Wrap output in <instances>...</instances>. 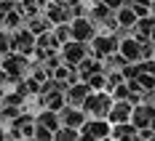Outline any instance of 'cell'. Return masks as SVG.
I'll use <instances>...</instances> for the list:
<instances>
[{
    "label": "cell",
    "instance_id": "cell-1",
    "mask_svg": "<svg viewBox=\"0 0 155 141\" xmlns=\"http://www.w3.org/2000/svg\"><path fill=\"white\" fill-rule=\"evenodd\" d=\"M0 67H3V72L8 75L11 83L27 77V75H30V69H32L30 59H27L24 53H16V51H8L5 56H0Z\"/></svg>",
    "mask_w": 155,
    "mask_h": 141
},
{
    "label": "cell",
    "instance_id": "cell-2",
    "mask_svg": "<svg viewBox=\"0 0 155 141\" xmlns=\"http://www.w3.org/2000/svg\"><path fill=\"white\" fill-rule=\"evenodd\" d=\"M110 107H112L110 91H91V93L83 99V104H80V109L86 112L88 117H107Z\"/></svg>",
    "mask_w": 155,
    "mask_h": 141
},
{
    "label": "cell",
    "instance_id": "cell-3",
    "mask_svg": "<svg viewBox=\"0 0 155 141\" xmlns=\"http://www.w3.org/2000/svg\"><path fill=\"white\" fill-rule=\"evenodd\" d=\"M80 130V139H86V141H104L110 139V123H107V117H86V123L78 128Z\"/></svg>",
    "mask_w": 155,
    "mask_h": 141
},
{
    "label": "cell",
    "instance_id": "cell-4",
    "mask_svg": "<svg viewBox=\"0 0 155 141\" xmlns=\"http://www.w3.org/2000/svg\"><path fill=\"white\" fill-rule=\"evenodd\" d=\"M67 24H70V35H72V40L91 43V37L96 35V24H94L88 16H75V19H70Z\"/></svg>",
    "mask_w": 155,
    "mask_h": 141
},
{
    "label": "cell",
    "instance_id": "cell-5",
    "mask_svg": "<svg viewBox=\"0 0 155 141\" xmlns=\"http://www.w3.org/2000/svg\"><path fill=\"white\" fill-rule=\"evenodd\" d=\"M59 53H62V61L67 64V67H72V69H75L78 61L88 53V43H80V40H67V43H62V45H59Z\"/></svg>",
    "mask_w": 155,
    "mask_h": 141
},
{
    "label": "cell",
    "instance_id": "cell-6",
    "mask_svg": "<svg viewBox=\"0 0 155 141\" xmlns=\"http://www.w3.org/2000/svg\"><path fill=\"white\" fill-rule=\"evenodd\" d=\"M11 51L30 56L32 51H35V35H32L27 27H19V30H14V32H11Z\"/></svg>",
    "mask_w": 155,
    "mask_h": 141
},
{
    "label": "cell",
    "instance_id": "cell-7",
    "mask_svg": "<svg viewBox=\"0 0 155 141\" xmlns=\"http://www.w3.org/2000/svg\"><path fill=\"white\" fill-rule=\"evenodd\" d=\"M91 43L94 45L88 48V53H91L94 59H104L107 53H112V51H118V40L112 37V35H94L91 37Z\"/></svg>",
    "mask_w": 155,
    "mask_h": 141
},
{
    "label": "cell",
    "instance_id": "cell-8",
    "mask_svg": "<svg viewBox=\"0 0 155 141\" xmlns=\"http://www.w3.org/2000/svg\"><path fill=\"white\" fill-rule=\"evenodd\" d=\"M88 93H91V88H88L86 83L75 80V83H70V85L64 88V104H70V107H80L83 99H86Z\"/></svg>",
    "mask_w": 155,
    "mask_h": 141
},
{
    "label": "cell",
    "instance_id": "cell-9",
    "mask_svg": "<svg viewBox=\"0 0 155 141\" xmlns=\"http://www.w3.org/2000/svg\"><path fill=\"white\" fill-rule=\"evenodd\" d=\"M86 112L80 109V107H70V104H64L62 109H59V123L62 125H70V128H80L86 123Z\"/></svg>",
    "mask_w": 155,
    "mask_h": 141
},
{
    "label": "cell",
    "instance_id": "cell-10",
    "mask_svg": "<svg viewBox=\"0 0 155 141\" xmlns=\"http://www.w3.org/2000/svg\"><path fill=\"white\" fill-rule=\"evenodd\" d=\"M110 139L137 141V125H134L131 120H123V123H112V125H110Z\"/></svg>",
    "mask_w": 155,
    "mask_h": 141
},
{
    "label": "cell",
    "instance_id": "cell-11",
    "mask_svg": "<svg viewBox=\"0 0 155 141\" xmlns=\"http://www.w3.org/2000/svg\"><path fill=\"white\" fill-rule=\"evenodd\" d=\"M139 45L142 43L134 37V35H131V37L126 35L123 40H118V53L123 56L126 61H139Z\"/></svg>",
    "mask_w": 155,
    "mask_h": 141
},
{
    "label": "cell",
    "instance_id": "cell-12",
    "mask_svg": "<svg viewBox=\"0 0 155 141\" xmlns=\"http://www.w3.org/2000/svg\"><path fill=\"white\" fill-rule=\"evenodd\" d=\"M128 114H131V104L126 99H118V101H112V107L107 112V123L110 125L112 123H123V120H128Z\"/></svg>",
    "mask_w": 155,
    "mask_h": 141
},
{
    "label": "cell",
    "instance_id": "cell-13",
    "mask_svg": "<svg viewBox=\"0 0 155 141\" xmlns=\"http://www.w3.org/2000/svg\"><path fill=\"white\" fill-rule=\"evenodd\" d=\"M134 21H137V14H134L131 5H126V3H123L120 8H115V24H118V27H128V30H131Z\"/></svg>",
    "mask_w": 155,
    "mask_h": 141
},
{
    "label": "cell",
    "instance_id": "cell-14",
    "mask_svg": "<svg viewBox=\"0 0 155 141\" xmlns=\"http://www.w3.org/2000/svg\"><path fill=\"white\" fill-rule=\"evenodd\" d=\"M35 123H38V125L51 128V130H56V128L62 125V123H59V112H54V109H43L38 117H35Z\"/></svg>",
    "mask_w": 155,
    "mask_h": 141
},
{
    "label": "cell",
    "instance_id": "cell-15",
    "mask_svg": "<svg viewBox=\"0 0 155 141\" xmlns=\"http://www.w3.org/2000/svg\"><path fill=\"white\" fill-rule=\"evenodd\" d=\"M112 14H115V11H112V8H107L104 3H94L91 16H88V19H91L94 24H104V21H107V19H110Z\"/></svg>",
    "mask_w": 155,
    "mask_h": 141
},
{
    "label": "cell",
    "instance_id": "cell-16",
    "mask_svg": "<svg viewBox=\"0 0 155 141\" xmlns=\"http://www.w3.org/2000/svg\"><path fill=\"white\" fill-rule=\"evenodd\" d=\"M78 139H80V130H78V128L59 125L54 130V141H78Z\"/></svg>",
    "mask_w": 155,
    "mask_h": 141
},
{
    "label": "cell",
    "instance_id": "cell-17",
    "mask_svg": "<svg viewBox=\"0 0 155 141\" xmlns=\"http://www.w3.org/2000/svg\"><path fill=\"white\" fill-rule=\"evenodd\" d=\"M83 83H86L91 91H107V77H104V69H102V72H94V75H88Z\"/></svg>",
    "mask_w": 155,
    "mask_h": 141
},
{
    "label": "cell",
    "instance_id": "cell-18",
    "mask_svg": "<svg viewBox=\"0 0 155 141\" xmlns=\"http://www.w3.org/2000/svg\"><path fill=\"white\" fill-rule=\"evenodd\" d=\"M54 37H56V40H59V45H62V43H67V40H72V35H70V24H67V21H62V24H54Z\"/></svg>",
    "mask_w": 155,
    "mask_h": 141
},
{
    "label": "cell",
    "instance_id": "cell-19",
    "mask_svg": "<svg viewBox=\"0 0 155 141\" xmlns=\"http://www.w3.org/2000/svg\"><path fill=\"white\" fill-rule=\"evenodd\" d=\"M32 139H35V141H54V130H51V128H46V125H38V123H35Z\"/></svg>",
    "mask_w": 155,
    "mask_h": 141
},
{
    "label": "cell",
    "instance_id": "cell-20",
    "mask_svg": "<svg viewBox=\"0 0 155 141\" xmlns=\"http://www.w3.org/2000/svg\"><path fill=\"white\" fill-rule=\"evenodd\" d=\"M112 91V101H118V99H128V93H131V88H128V83H118V85H112L110 88Z\"/></svg>",
    "mask_w": 155,
    "mask_h": 141
},
{
    "label": "cell",
    "instance_id": "cell-21",
    "mask_svg": "<svg viewBox=\"0 0 155 141\" xmlns=\"http://www.w3.org/2000/svg\"><path fill=\"white\" fill-rule=\"evenodd\" d=\"M8 51H11V32L0 27V56H5Z\"/></svg>",
    "mask_w": 155,
    "mask_h": 141
},
{
    "label": "cell",
    "instance_id": "cell-22",
    "mask_svg": "<svg viewBox=\"0 0 155 141\" xmlns=\"http://www.w3.org/2000/svg\"><path fill=\"white\" fill-rule=\"evenodd\" d=\"M3 139H5V141H21V130L11 125L8 130H3Z\"/></svg>",
    "mask_w": 155,
    "mask_h": 141
},
{
    "label": "cell",
    "instance_id": "cell-23",
    "mask_svg": "<svg viewBox=\"0 0 155 141\" xmlns=\"http://www.w3.org/2000/svg\"><path fill=\"white\" fill-rule=\"evenodd\" d=\"M99 3H104V5H107V8H112V11L123 5V0H99Z\"/></svg>",
    "mask_w": 155,
    "mask_h": 141
},
{
    "label": "cell",
    "instance_id": "cell-24",
    "mask_svg": "<svg viewBox=\"0 0 155 141\" xmlns=\"http://www.w3.org/2000/svg\"><path fill=\"white\" fill-rule=\"evenodd\" d=\"M5 83H8V75H5V72H3V67H0V85H5Z\"/></svg>",
    "mask_w": 155,
    "mask_h": 141
},
{
    "label": "cell",
    "instance_id": "cell-25",
    "mask_svg": "<svg viewBox=\"0 0 155 141\" xmlns=\"http://www.w3.org/2000/svg\"><path fill=\"white\" fill-rule=\"evenodd\" d=\"M150 43H153V48H155V30L150 32Z\"/></svg>",
    "mask_w": 155,
    "mask_h": 141
},
{
    "label": "cell",
    "instance_id": "cell-26",
    "mask_svg": "<svg viewBox=\"0 0 155 141\" xmlns=\"http://www.w3.org/2000/svg\"><path fill=\"white\" fill-rule=\"evenodd\" d=\"M0 139H3V123H0Z\"/></svg>",
    "mask_w": 155,
    "mask_h": 141
},
{
    "label": "cell",
    "instance_id": "cell-27",
    "mask_svg": "<svg viewBox=\"0 0 155 141\" xmlns=\"http://www.w3.org/2000/svg\"><path fill=\"white\" fill-rule=\"evenodd\" d=\"M0 27H3V14H0Z\"/></svg>",
    "mask_w": 155,
    "mask_h": 141
},
{
    "label": "cell",
    "instance_id": "cell-28",
    "mask_svg": "<svg viewBox=\"0 0 155 141\" xmlns=\"http://www.w3.org/2000/svg\"><path fill=\"white\" fill-rule=\"evenodd\" d=\"M59 3H70V0H59Z\"/></svg>",
    "mask_w": 155,
    "mask_h": 141
},
{
    "label": "cell",
    "instance_id": "cell-29",
    "mask_svg": "<svg viewBox=\"0 0 155 141\" xmlns=\"http://www.w3.org/2000/svg\"><path fill=\"white\" fill-rule=\"evenodd\" d=\"M153 139H155V130H153Z\"/></svg>",
    "mask_w": 155,
    "mask_h": 141
},
{
    "label": "cell",
    "instance_id": "cell-30",
    "mask_svg": "<svg viewBox=\"0 0 155 141\" xmlns=\"http://www.w3.org/2000/svg\"><path fill=\"white\" fill-rule=\"evenodd\" d=\"M16 3H19V0H16Z\"/></svg>",
    "mask_w": 155,
    "mask_h": 141
}]
</instances>
